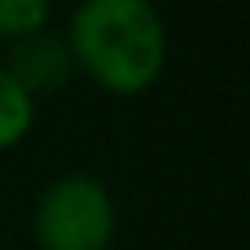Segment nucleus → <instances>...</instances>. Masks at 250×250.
<instances>
[{
	"mask_svg": "<svg viewBox=\"0 0 250 250\" xmlns=\"http://www.w3.org/2000/svg\"><path fill=\"white\" fill-rule=\"evenodd\" d=\"M33 122V96L0 66V151L19 144Z\"/></svg>",
	"mask_w": 250,
	"mask_h": 250,
	"instance_id": "4",
	"label": "nucleus"
},
{
	"mask_svg": "<svg viewBox=\"0 0 250 250\" xmlns=\"http://www.w3.org/2000/svg\"><path fill=\"white\" fill-rule=\"evenodd\" d=\"M4 70L30 96L33 92H55L74 70V52L66 41L52 37V33H30V37L15 41Z\"/></svg>",
	"mask_w": 250,
	"mask_h": 250,
	"instance_id": "3",
	"label": "nucleus"
},
{
	"mask_svg": "<svg viewBox=\"0 0 250 250\" xmlns=\"http://www.w3.org/2000/svg\"><path fill=\"white\" fill-rule=\"evenodd\" d=\"M74 59L122 96L155 85L166 62V30L147 0H85L70 22Z\"/></svg>",
	"mask_w": 250,
	"mask_h": 250,
	"instance_id": "1",
	"label": "nucleus"
},
{
	"mask_svg": "<svg viewBox=\"0 0 250 250\" xmlns=\"http://www.w3.org/2000/svg\"><path fill=\"white\" fill-rule=\"evenodd\" d=\"M48 22V0H0V37L22 41Z\"/></svg>",
	"mask_w": 250,
	"mask_h": 250,
	"instance_id": "5",
	"label": "nucleus"
},
{
	"mask_svg": "<svg viewBox=\"0 0 250 250\" xmlns=\"http://www.w3.org/2000/svg\"><path fill=\"white\" fill-rule=\"evenodd\" d=\"M41 250H107L114 235V203L100 180L74 173L48 188L33 217Z\"/></svg>",
	"mask_w": 250,
	"mask_h": 250,
	"instance_id": "2",
	"label": "nucleus"
}]
</instances>
